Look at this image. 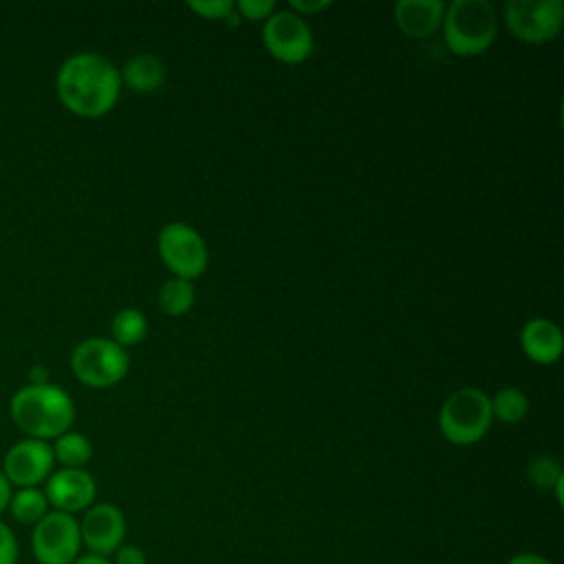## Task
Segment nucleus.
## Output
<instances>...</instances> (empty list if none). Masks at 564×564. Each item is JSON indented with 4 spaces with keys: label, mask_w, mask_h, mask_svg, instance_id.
<instances>
[{
    "label": "nucleus",
    "mask_w": 564,
    "mask_h": 564,
    "mask_svg": "<svg viewBox=\"0 0 564 564\" xmlns=\"http://www.w3.org/2000/svg\"><path fill=\"white\" fill-rule=\"evenodd\" d=\"M156 249L174 278L192 282L207 269V245L203 236L187 223H167L159 231Z\"/></svg>",
    "instance_id": "obj_8"
},
{
    "label": "nucleus",
    "mask_w": 564,
    "mask_h": 564,
    "mask_svg": "<svg viewBox=\"0 0 564 564\" xmlns=\"http://www.w3.org/2000/svg\"><path fill=\"white\" fill-rule=\"evenodd\" d=\"M505 24L511 35L524 44H544L557 37L564 26L562 0H509L505 4Z\"/></svg>",
    "instance_id": "obj_6"
},
{
    "label": "nucleus",
    "mask_w": 564,
    "mask_h": 564,
    "mask_svg": "<svg viewBox=\"0 0 564 564\" xmlns=\"http://www.w3.org/2000/svg\"><path fill=\"white\" fill-rule=\"evenodd\" d=\"M31 553L37 564H70L82 553L77 518L51 509L31 529Z\"/></svg>",
    "instance_id": "obj_7"
},
{
    "label": "nucleus",
    "mask_w": 564,
    "mask_h": 564,
    "mask_svg": "<svg viewBox=\"0 0 564 564\" xmlns=\"http://www.w3.org/2000/svg\"><path fill=\"white\" fill-rule=\"evenodd\" d=\"M262 44L282 64H302L313 53V33L293 11H273L262 24Z\"/></svg>",
    "instance_id": "obj_9"
},
{
    "label": "nucleus",
    "mask_w": 564,
    "mask_h": 564,
    "mask_svg": "<svg viewBox=\"0 0 564 564\" xmlns=\"http://www.w3.org/2000/svg\"><path fill=\"white\" fill-rule=\"evenodd\" d=\"M236 11L245 20L260 22V20H267L275 11V2L273 0H240V2H236Z\"/></svg>",
    "instance_id": "obj_23"
},
{
    "label": "nucleus",
    "mask_w": 564,
    "mask_h": 564,
    "mask_svg": "<svg viewBox=\"0 0 564 564\" xmlns=\"http://www.w3.org/2000/svg\"><path fill=\"white\" fill-rule=\"evenodd\" d=\"M9 412L26 438L48 441L70 430L75 403L66 390L55 383H26L11 397Z\"/></svg>",
    "instance_id": "obj_2"
},
{
    "label": "nucleus",
    "mask_w": 564,
    "mask_h": 564,
    "mask_svg": "<svg viewBox=\"0 0 564 564\" xmlns=\"http://www.w3.org/2000/svg\"><path fill=\"white\" fill-rule=\"evenodd\" d=\"M7 509H9V513L15 522L33 527L35 522H40L51 511V505L44 496V489L22 487V489H15L11 494V500H9Z\"/></svg>",
    "instance_id": "obj_16"
},
{
    "label": "nucleus",
    "mask_w": 564,
    "mask_h": 564,
    "mask_svg": "<svg viewBox=\"0 0 564 564\" xmlns=\"http://www.w3.org/2000/svg\"><path fill=\"white\" fill-rule=\"evenodd\" d=\"M29 383H48V379H46V368L35 366V368L31 370V381H29Z\"/></svg>",
    "instance_id": "obj_30"
},
{
    "label": "nucleus",
    "mask_w": 564,
    "mask_h": 564,
    "mask_svg": "<svg viewBox=\"0 0 564 564\" xmlns=\"http://www.w3.org/2000/svg\"><path fill=\"white\" fill-rule=\"evenodd\" d=\"M289 4H291V11L297 13L300 18H302V15L319 13V11H324V9L330 7L328 0H291Z\"/></svg>",
    "instance_id": "obj_26"
},
{
    "label": "nucleus",
    "mask_w": 564,
    "mask_h": 564,
    "mask_svg": "<svg viewBox=\"0 0 564 564\" xmlns=\"http://www.w3.org/2000/svg\"><path fill=\"white\" fill-rule=\"evenodd\" d=\"M70 564H112L110 557L106 555H97V553H90V551H82Z\"/></svg>",
    "instance_id": "obj_28"
},
{
    "label": "nucleus",
    "mask_w": 564,
    "mask_h": 564,
    "mask_svg": "<svg viewBox=\"0 0 564 564\" xmlns=\"http://www.w3.org/2000/svg\"><path fill=\"white\" fill-rule=\"evenodd\" d=\"M11 494H13V487H11V482L7 480V476H4L2 469H0V513L7 511L9 500H11Z\"/></svg>",
    "instance_id": "obj_29"
},
{
    "label": "nucleus",
    "mask_w": 564,
    "mask_h": 564,
    "mask_svg": "<svg viewBox=\"0 0 564 564\" xmlns=\"http://www.w3.org/2000/svg\"><path fill=\"white\" fill-rule=\"evenodd\" d=\"M44 496L53 511L75 516L77 511H86L90 505H95L97 482L86 469L62 467L46 478Z\"/></svg>",
    "instance_id": "obj_12"
},
{
    "label": "nucleus",
    "mask_w": 564,
    "mask_h": 564,
    "mask_svg": "<svg viewBox=\"0 0 564 564\" xmlns=\"http://www.w3.org/2000/svg\"><path fill=\"white\" fill-rule=\"evenodd\" d=\"M55 88L66 110L84 119H95L115 108L121 93V75L108 57L84 51L62 62Z\"/></svg>",
    "instance_id": "obj_1"
},
{
    "label": "nucleus",
    "mask_w": 564,
    "mask_h": 564,
    "mask_svg": "<svg viewBox=\"0 0 564 564\" xmlns=\"http://www.w3.org/2000/svg\"><path fill=\"white\" fill-rule=\"evenodd\" d=\"M491 419V399L474 386L454 390L438 410L441 434L458 447L478 443L489 432Z\"/></svg>",
    "instance_id": "obj_4"
},
{
    "label": "nucleus",
    "mask_w": 564,
    "mask_h": 564,
    "mask_svg": "<svg viewBox=\"0 0 564 564\" xmlns=\"http://www.w3.org/2000/svg\"><path fill=\"white\" fill-rule=\"evenodd\" d=\"M520 346L533 364L549 366L562 357L564 335L555 322L546 317H533L520 330Z\"/></svg>",
    "instance_id": "obj_14"
},
{
    "label": "nucleus",
    "mask_w": 564,
    "mask_h": 564,
    "mask_svg": "<svg viewBox=\"0 0 564 564\" xmlns=\"http://www.w3.org/2000/svg\"><path fill=\"white\" fill-rule=\"evenodd\" d=\"M110 333H112V341L121 348L134 346L139 341L145 339L148 335V319L139 308H121L115 313L112 324H110Z\"/></svg>",
    "instance_id": "obj_18"
},
{
    "label": "nucleus",
    "mask_w": 564,
    "mask_h": 564,
    "mask_svg": "<svg viewBox=\"0 0 564 564\" xmlns=\"http://www.w3.org/2000/svg\"><path fill=\"white\" fill-rule=\"evenodd\" d=\"M51 447H53V458L68 469H84V465L93 456L90 441L84 434L70 432V430L57 436Z\"/></svg>",
    "instance_id": "obj_17"
},
{
    "label": "nucleus",
    "mask_w": 564,
    "mask_h": 564,
    "mask_svg": "<svg viewBox=\"0 0 564 564\" xmlns=\"http://www.w3.org/2000/svg\"><path fill=\"white\" fill-rule=\"evenodd\" d=\"M443 0H399L394 4V22L405 37L425 40L443 26Z\"/></svg>",
    "instance_id": "obj_13"
},
{
    "label": "nucleus",
    "mask_w": 564,
    "mask_h": 564,
    "mask_svg": "<svg viewBox=\"0 0 564 564\" xmlns=\"http://www.w3.org/2000/svg\"><path fill=\"white\" fill-rule=\"evenodd\" d=\"M20 544L13 529L0 520V564H18Z\"/></svg>",
    "instance_id": "obj_24"
},
{
    "label": "nucleus",
    "mask_w": 564,
    "mask_h": 564,
    "mask_svg": "<svg viewBox=\"0 0 564 564\" xmlns=\"http://www.w3.org/2000/svg\"><path fill=\"white\" fill-rule=\"evenodd\" d=\"M112 564H148L145 551L134 546V544H121L115 553H112Z\"/></svg>",
    "instance_id": "obj_25"
},
{
    "label": "nucleus",
    "mask_w": 564,
    "mask_h": 564,
    "mask_svg": "<svg viewBox=\"0 0 564 564\" xmlns=\"http://www.w3.org/2000/svg\"><path fill=\"white\" fill-rule=\"evenodd\" d=\"M194 300H196L194 284L183 278H170L159 289V306L170 317L185 315L194 306Z\"/></svg>",
    "instance_id": "obj_19"
},
{
    "label": "nucleus",
    "mask_w": 564,
    "mask_h": 564,
    "mask_svg": "<svg viewBox=\"0 0 564 564\" xmlns=\"http://www.w3.org/2000/svg\"><path fill=\"white\" fill-rule=\"evenodd\" d=\"M527 476L538 489H553V485L564 476V469L555 456H538L531 460Z\"/></svg>",
    "instance_id": "obj_21"
},
{
    "label": "nucleus",
    "mask_w": 564,
    "mask_h": 564,
    "mask_svg": "<svg viewBox=\"0 0 564 564\" xmlns=\"http://www.w3.org/2000/svg\"><path fill=\"white\" fill-rule=\"evenodd\" d=\"M53 447L46 441L22 438L9 447L2 460V474L11 487H40L53 474Z\"/></svg>",
    "instance_id": "obj_10"
},
{
    "label": "nucleus",
    "mask_w": 564,
    "mask_h": 564,
    "mask_svg": "<svg viewBox=\"0 0 564 564\" xmlns=\"http://www.w3.org/2000/svg\"><path fill=\"white\" fill-rule=\"evenodd\" d=\"M507 564H553L549 557L533 553V551H520L507 560Z\"/></svg>",
    "instance_id": "obj_27"
},
{
    "label": "nucleus",
    "mask_w": 564,
    "mask_h": 564,
    "mask_svg": "<svg viewBox=\"0 0 564 564\" xmlns=\"http://www.w3.org/2000/svg\"><path fill=\"white\" fill-rule=\"evenodd\" d=\"M491 414L507 425L520 423L529 414V397L520 388H500L491 399Z\"/></svg>",
    "instance_id": "obj_20"
},
{
    "label": "nucleus",
    "mask_w": 564,
    "mask_h": 564,
    "mask_svg": "<svg viewBox=\"0 0 564 564\" xmlns=\"http://www.w3.org/2000/svg\"><path fill=\"white\" fill-rule=\"evenodd\" d=\"M121 84L134 93H154L165 82V64L152 53H137L119 70Z\"/></svg>",
    "instance_id": "obj_15"
},
{
    "label": "nucleus",
    "mask_w": 564,
    "mask_h": 564,
    "mask_svg": "<svg viewBox=\"0 0 564 564\" xmlns=\"http://www.w3.org/2000/svg\"><path fill=\"white\" fill-rule=\"evenodd\" d=\"M79 522L82 546L97 555H112L126 538L123 511L112 502L90 505Z\"/></svg>",
    "instance_id": "obj_11"
},
{
    "label": "nucleus",
    "mask_w": 564,
    "mask_h": 564,
    "mask_svg": "<svg viewBox=\"0 0 564 564\" xmlns=\"http://www.w3.org/2000/svg\"><path fill=\"white\" fill-rule=\"evenodd\" d=\"M498 35V13L489 0H452L445 4V46L458 57L485 53Z\"/></svg>",
    "instance_id": "obj_3"
},
{
    "label": "nucleus",
    "mask_w": 564,
    "mask_h": 564,
    "mask_svg": "<svg viewBox=\"0 0 564 564\" xmlns=\"http://www.w3.org/2000/svg\"><path fill=\"white\" fill-rule=\"evenodd\" d=\"M187 7L205 20H229L236 11V2L231 0H192Z\"/></svg>",
    "instance_id": "obj_22"
},
{
    "label": "nucleus",
    "mask_w": 564,
    "mask_h": 564,
    "mask_svg": "<svg viewBox=\"0 0 564 564\" xmlns=\"http://www.w3.org/2000/svg\"><path fill=\"white\" fill-rule=\"evenodd\" d=\"M128 368L126 348L106 337H88L70 352V370L88 388H110L128 375Z\"/></svg>",
    "instance_id": "obj_5"
}]
</instances>
